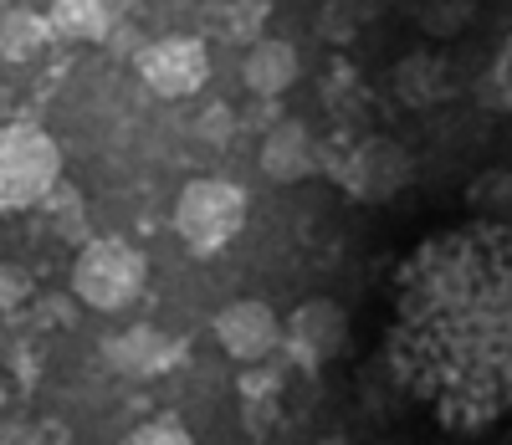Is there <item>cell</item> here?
<instances>
[{"mask_svg":"<svg viewBox=\"0 0 512 445\" xmlns=\"http://www.w3.org/2000/svg\"><path fill=\"white\" fill-rule=\"evenodd\" d=\"M62 180V149L41 123H0V215L41 205Z\"/></svg>","mask_w":512,"mask_h":445,"instance_id":"obj_1","label":"cell"},{"mask_svg":"<svg viewBox=\"0 0 512 445\" xmlns=\"http://www.w3.org/2000/svg\"><path fill=\"white\" fill-rule=\"evenodd\" d=\"M144 282H149V261L123 236H98L72 261V292L93 313H123V307H134Z\"/></svg>","mask_w":512,"mask_h":445,"instance_id":"obj_2","label":"cell"},{"mask_svg":"<svg viewBox=\"0 0 512 445\" xmlns=\"http://www.w3.org/2000/svg\"><path fill=\"white\" fill-rule=\"evenodd\" d=\"M246 226V190L231 180H190L175 200V236L195 251V256H216L226 251Z\"/></svg>","mask_w":512,"mask_h":445,"instance_id":"obj_3","label":"cell"},{"mask_svg":"<svg viewBox=\"0 0 512 445\" xmlns=\"http://www.w3.org/2000/svg\"><path fill=\"white\" fill-rule=\"evenodd\" d=\"M139 77L154 98H195L200 87L210 82V52L200 36H159L139 52Z\"/></svg>","mask_w":512,"mask_h":445,"instance_id":"obj_4","label":"cell"},{"mask_svg":"<svg viewBox=\"0 0 512 445\" xmlns=\"http://www.w3.org/2000/svg\"><path fill=\"white\" fill-rule=\"evenodd\" d=\"M282 348L292 353V364L323 369L328 359L349 348V313L333 297H308L297 302V313L282 323Z\"/></svg>","mask_w":512,"mask_h":445,"instance_id":"obj_5","label":"cell"},{"mask_svg":"<svg viewBox=\"0 0 512 445\" xmlns=\"http://www.w3.org/2000/svg\"><path fill=\"white\" fill-rule=\"evenodd\" d=\"M210 333H216V343L231 353L236 364H262V359H272V353L282 348V318H277V307L262 302V297L226 302L216 313V323H210Z\"/></svg>","mask_w":512,"mask_h":445,"instance_id":"obj_6","label":"cell"},{"mask_svg":"<svg viewBox=\"0 0 512 445\" xmlns=\"http://www.w3.org/2000/svg\"><path fill=\"white\" fill-rule=\"evenodd\" d=\"M415 180V159L395 144V139H369L349 154L344 164V185L369 200V205H384V200H395L405 185Z\"/></svg>","mask_w":512,"mask_h":445,"instance_id":"obj_7","label":"cell"},{"mask_svg":"<svg viewBox=\"0 0 512 445\" xmlns=\"http://www.w3.org/2000/svg\"><path fill=\"white\" fill-rule=\"evenodd\" d=\"M318 164H323V154H318V139H313L308 123L282 118L277 128H267V139H262V174L272 185H303V180L318 174Z\"/></svg>","mask_w":512,"mask_h":445,"instance_id":"obj_8","label":"cell"},{"mask_svg":"<svg viewBox=\"0 0 512 445\" xmlns=\"http://www.w3.org/2000/svg\"><path fill=\"white\" fill-rule=\"evenodd\" d=\"M297 72H303V57H297V47L282 41V36L251 41L246 57H241V82L251 87L256 98H282L287 87L297 82Z\"/></svg>","mask_w":512,"mask_h":445,"instance_id":"obj_9","label":"cell"},{"mask_svg":"<svg viewBox=\"0 0 512 445\" xmlns=\"http://www.w3.org/2000/svg\"><path fill=\"white\" fill-rule=\"evenodd\" d=\"M103 353H108V364H113L118 374H128V379H154L169 359H175V343H169L159 328L139 323V328L113 333V338L103 343Z\"/></svg>","mask_w":512,"mask_h":445,"instance_id":"obj_10","label":"cell"},{"mask_svg":"<svg viewBox=\"0 0 512 445\" xmlns=\"http://www.w3.org/2000/svg\"><path fill=\"white\" fill-rule=\"evenodd\" d=\"M52 47V21L31 6H6L0 11V57L6 62H31Z\"/></svg>","mask_w":512,"mask_h":445,"instance_id":"obj_11","label":"cell"},{"mask_svg":"<svg viewBox=\"0 0 512 445\" xmlns=\"http://www.w3.org/2000/svg\"><path fill=\"white\" fill-rule=\"evenodd\" d=\"M47 21H52V36H77V41H93V36H103V31H108L113 6H108V0H52Z\"/></svg>","mask_w":512,"mask_h":445,"instance_id":"obj_12","label":"cell"},{"mask_svg":"<svg viewBox=\"0 0 512 445\" xmlns=\"http://www.w3.org/2000/svg\"><path fill=\"white\" fill-rule=\"evenodd\" d=\"M472 16H477V6L472 0H415V26L425 31V36H461L466 26H472Z\"/></svg>","mask_w":512,"mask_h":445,"instance_id":"obj_13","label":"cell"},{"mask_svg":"<svg viewBox=\"0 0 512 445\" xmlns=\"http://www.w3.org/2000/svg\"><path fill=\"white\" fill-rule=\"evenodd\" d=\"M472 210L482 215H512V169H482L472 185Z\"/></svg>","mask_w":512,"mask_h":445,"instance_id":"obj_14","label":"cell"},{"mask_svg":"<svg viewBox=\"0 0 512 445\" xmlns=\"http://www.w3.org/2000/svg\"><path fill=\"white\" fill-rule=\"evenodd\" d=\"M118 445H195V435L180 420H149V425H134Z\"/></svg>","mask_w":512,"mask_h":445,"instance_id":"obj_15","label":"cell"},{"mask_svg":"<svg viewBox=\"0 0 512 445\" xmlns=\"http://www.w3.org/2000/svg\"><path fill=\"white\" fill-rule=\"evenodd\" d=\"M318 31L328 41H349L359 31V0H328L323 16H318Z\"/></svg>","mask_w":512,"mask_h":445,"instance_id":"obj_16","label":"cell"},{"mask_svg":"<svg viewBox=\"0 0 512 445\" xmlns=\"http://www.w3.org/2000/svg\"><path fill=\"white\" fill-rule=\"evenodd\" d=\"M26 297H31V277L21 266H0V313H16Z\"/></svg>","mask_w":512,"mask_h":445,"instance_id":"obj_17","label":"cell"},{"mask_svg":"<svg viewBox=\"0 0 512 445\" xmlns=\"http://www.w3.org/2000/svg\"><path fill=\"white\" fill-rule=\"evenodd\" d=\"M0 445H41V430L21 415H6L0 420Z\"/></svg>","mask_w":512,"mask_h":445,"instance_id":"obj_18","label":"cell"},{"mask_svg":"<svg viewBox=\"0 0 512 445\" xmlns=\"http://www.w3.org/2000/svg\"><path fill=\"white\" fill-rule=\"evenodd\" d=\"M200 139H205V144H226V139H231V108H210V113L200 118Z\"/></svg>","mask_w":512,"mask_h":445,"instance_id":"obj_19","label":"cell"},{"mask_svg":"<svg viewBox=\"0 0 512 445\" xmlns=\"http://www.w3.org/2000/svg\"><path fill=\"white\" fill-rule=\"evenodd\" d=\"M318 445H344V440H338V435H328V440H318Z\"/></svg>","mask_w":512,"mask_h":445,"instance_id":"obj_20","label":"cell"},{"mask_svg":"<svg viewBox=\"0 0 512 445\" xmlns=\"http://www.w3.org/2000/svg\"><path fill=\"white\" fill-rule=\"evenodd\" d=\"M6 6H26V0H6Z\"/></svg>","mask_w":512,"mask_h":445,"instance_id":"obj_21","label":"cell"}]
</instances>
